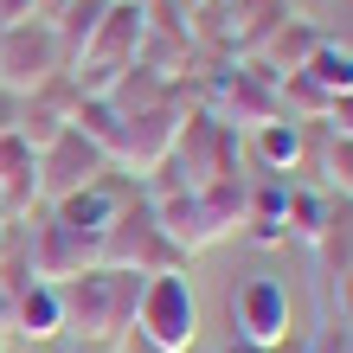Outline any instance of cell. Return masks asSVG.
<instances>
[{
    "instance_id": "cell-5",
    "label": "cell",
    "mask_w": 353,
    "mask_h": 353,
    "mask_svg": "<svg viewBox=\"0 0 353 353\" xmlns=\"http://www.w3.org/2000/svg\"><path fill=\"white\" fill-rule=\"evenodd\" d=\"M225 308H232V334L238 341H283L289 334V283L270 276V270H251V276L232 283V296H225Z\"/></svg>"
},
{
    "instance_id": "cell-9",
    "label": "cell",
    "mask_w": 353,
    "mask_h": 353,
    "mask_svg": "<svg viewBox=\"0 0 353 353\" xmlns=\"http://www.w3.org/2000/svg\"><path fill=\"white\" fill-rule=\"evenodd\" d=\"M7 334L19 341H32V347H46L65 334V302H58V283H26V289H13V327Z\"/></svg>"
},
{
    "instance_id": "cell-8",
    "label": "cell",
    "mask_w": 353,
    "mask_h": 353,
    "mask_svg": "<svg viewBox=\"0 0 353 353\" xmlns=\"http://www.w3.org/2000/svg\"><path fill=\"white\" fill-rule=\"evenodd\" d=\"M116 212H122V199H116L103 180H97V186H77V193H65V199H52V219L65 225L77 244H90V251L103 244V232L116 225Z\"/></svg>"
},
{
    "instance_id": "cell-6",
    "label": "cell",
    "mask_w": 353,
    "mask_h": 353,
    "mask_svg": "<svg viewBox=\"0 0 353 353\" xmlns=\"http://www.w3.org/2000/svg\"><path fill=\"white\" fill-rule=\"evenodd\" d=\"M103 174H110V154L97 141H84L77 129H65L52 148H39V199H65L77 186H97Z\"/></svg>"
},
{
    "instance_id": "cell-14",
    "label": "cell",
    "mask_w": 353,
    "mask_h": 353,
    "mask_svg": "<svg viewBox=\"0 0 353 353\" xmlns=\"http://www.w3.org/2000/svg\"><path fill=\"white\" fill-rule=\"evenodd\" d=\"M327 212H334V193H308V186H289V205H283V238H302L315 244Z\"/></svg>"
},
{
    "instance_id": "cell-1",
    "label": "cell",
    "mask_w": 353,
    "mask_h": 353,
    "mask_svg": "<svg viewBox=\"0 0 353 353\" xmlns=\"http://www.w3.org/2000/svg\"><path fill=\"white\" fill-rule=\"evenodd\" d=\"M135 296H141V270H116V263H84L58 283L65 302V327L77 341H103L116 347L135 321Z\"/></svg>"
},
{
    "instance_id": "cell-15",
    "label": "cell",
    "mask_w": 353,
    "mask_h": 353,
    "mask_svg": "<svg viewBox=\"0 0 353 353\" xmlns=\"http://www.w3.org/2000/svg\"><path fill=\"white\" fill-rule=\"evenodd\" d=\"M315 251H321V263H327V276H341V270H353V212H327V225H321V238H315Z\"/></svg>"
},
{
    "instance_id": "cell-11",
    "label": "cell",
    "mask_w": 353,
    "mask_h": 353,
    "mask_svg": "<svg viewBox=\"0 0 353 353\" xmlns=\"http://www.w3.org/2000/svg\"><path fill=\"white\" fill-rule=\"evenodd\" d=\"M302 77H308L327 103L347 97V90H353V39H327V32H321V46L302 58Z\"/></svg>"
},
{
    "instance_id": "cell-18",
    "label": "cell",
    "mask_w": 353,
    "mask_h": 353,
    "mask_svg": "<svg viewBox=\"0 0 353 353\" xmlns=\"http://www.w3.org/2000/svg\"><path fill=\"white\" fill-rule=\"evenodd\" d=\"M321 122H327V135H347V141H353V90L327 103V116H321Z\"/></svg>"
},
{
    "instance_id": "cell-10",
    "label": "cell",
    "mask_w": 353,
    "mask_h": 353,
    "mask_svg": "<svg viewBox=\"0 0 353 353\" xmlns=\"http://www.w3.org/2000/svg\"><path fill=\"white\" fill-rule=\"evenodd\" d=\"M39 199V148L32 141L0 135V212H26V205Z\"/></svg>"
},
{
    "instance_id": "cell-19",
    "label": "cell",
    "mask_w": 353,
    "mask_h": 353,
    "mask_svg": "<svg viewBox=\"0 0 353 353\" xmlns=\"http://www.w3.org/2000/svg\"><path fill=\"white\" fill-rule=\"evenodd\" d=\"M19 19H46L39 0H0V26H19Z\"/></svg>"
},
{
    "instance_id": "cell-16",
    "label": "cell",
    "mask_w": 353,
    "mask_h": 353,
    "mask_svg": "<svg viewBox=\"0 0 353 353\" xmlns=\"http://www.w3.org/2000/svg\"><path fill=\"white\" fill-rule=\"evenodd\" d=\"M327 180L353 199V141L347 135H327Z\"/></svg>"
},
{
    "instance_id": "cell-26",
    "label": "cell",
    "mask_w": 353,
    "mask_h": 353,
    "mask_svg": "<svg viewBox=\"0 0 353 353\" xmlns=\"http://www.w3.org/2000/svg\"><path fill=\"white\" fill-rule=\"evenodd\" d=\"M58 353H110L103 341H71V347H58Z\"/></svg>"
},
{
    "instance_id": "cell-12",
    "label": "cell",
    "mask_w": 353,
    "mask_h": 353,
    "mask_svg": "<svg viewBox=\"0 0 353 353\" xmlns=\"http://www.w3.org/2000/svg\"><path fill=\"white\" fill-rule=\"evenodd\" d=\"M251 154L263 161L270 174H289L302 161V122L296 116H270V122H257L251 129Z\"/></svg>"
},
{
    "instance_id": "cell-22",
    "label": "cell",
    "mask_w": 353,
    "mask_h": 353,
    "mask_svg": "<svg viewBox=\"0 0 353 353\" xmlns=\"http://www.w3.org/2000/svg\"><path fill=\"white\" fill-rule=\"evenodd\" d=\"M13 244H19V225H13V212H0V263H7Z\"/></svg>"
},
{
    "instance_id": "cell-25",
    "label": "cell",
    "mask_w": 353,
    "mask_h": 353,
    "mask_svg": "<svg viewBox=\"0 0 353 353\" xmlns=\"http://www.w3.org/2000/svg\"><path fill=\"white\" fill-rule=\"evenodd\" d=\"M219 353H270V347H257V341H238V334H232V341H225Z\"/></svg>"
},
{
    "instance_id": "cell-4",
    "label": "cell",
    "mask_w": 353,
    "mask_h": 353,
    "mask_svg": "<svg viewBox=\"0 0 353 353\" xmlns=\"http://www.w3.org/2000/svg\"><path fill=\"white\" fill-rule=\"evenodd\" d=\"M71 58L65 46H58V32H52V19H19V26H0V84L19 90V97H32L46 77H58Z\"/></svg>"
},
{
    "instance_id": "cell-27",
    "label": "cell",
    "mask_w": 353,
    "mask_h": 353,
    "mask_svg": "<svg viewBox=\"0 0 353 353\" xmlns=\"http://www.w3.org/2000/svg\"><path fill=\"white\" fill-rule=\"evenodd\" d=\"M186 353H219V347H186Z\"/></svg>"
},
{
    "instance_id": "cell-13",
    "label": "cell",
    "mask_w": 353,
    "mask_h": 353,
    "mask_svg": "<svg viewBox=\"0 0 353 353\" xmlns=\"http://www.w3.org/2000/svg\"><path fill=\"white\" fill-rule=\"evenodd\" d=\"M103 13H110V0H58L52 7V32H58V46H65V58H77L90 46V32L103 26Z\"/></svg>"
},
{
    "instance_id": "cell-20",
    "label": "cell",
    "mask_w": 353,
    "mask_h": 353,
    "mask_svg": "<svg viewBox=\"0 0 353 353\" xmlns=\"http://www.w3.org/2000/svg\"><path fill=\"white\" fill-rule=\"evenodd\" d=\"M19 110H26V97L0 84V135H13V129H19Z\"/></svg>"
},
{
    "instance_id": "cell-17",
    "label": "cell",
    "mask_w": 353,
    "mask_h": 353,
    "mask_svg": "<svg viewBox=\"0 0 353 353\" xmlns=\"http://www.w3.org/2000/svg\"><path fill=\"white\" fill-rule=\"evenodd\" d=\"M308 341V353H353V327L347 321H321L315 334H302Z\"/></svg>"
},
{
    "instance_id": "cell-2",
    "label": "cell",
    "mask_w": 353,
    "mask_h": 353,
    "mask_svg": "<svg viewBox=\"0 0 353 353\" xmlns=\"http://www.w3.org/2000/svg\"><path fill=\"white\" fill-rule=\"evenodd\" d=\"M129 327L154 353L199 347V296H193V276H186V270H154V276H141V296H135V321Z\"/></svg>"
},
{
    "instance_id": "cell-24",
    "label": "cell",
    "mask_w": 353,
    "mask_h": 353,
    "mask_svg": "<svg viewBox=\"0 0 353 353\" xmlns=\"http://www.w3.org/2000/svg\"><path fill=\"white\" fill-rule=\"evenodd\" d=\"M7 327H13V289L0 283V334H7Z\"/></svg>"
},
{
    "instance_id": "cell-7",
    "label": "cell",
    "mask_w": 353,
    "mask_h": 353,
    "mask_svg": "<svg viewBox=\"0 0 353 353\" xmlns=\"http://www.w3.org/2000/svg\"><path fill=\"white\" fill-rule=\"evenodd\" d=\"M180 103H154V110H135L129 116V135H122V161L129 168H161V161L174 154V135H180Z\"/></svg>"
},
{
    "instance_id": "cell-3",
    "label": "cell",
    "mask_w": 353,
    "mask_h": 353,
    "mask_svg": "<svg viewBox=\"0 0 353 353\" xmlns=\"http://www.w3.org/2000/svg\"><path fill=\"white\" fill-rule=\"evenodd\" d=\"M97 263H116V270H141V276H154V270H180L186 257L168 244V232L154 225V205H129V199H122L116 225H110L103 244H97Z\"/></svg>"
},
{
    "instance_id": "cell-21",
    "label": "cell",
    "mask_w": 353,
    "mask_h": 353,
    "mask_svg": "<svg viewBox=\"0 0 353 353\" xmlns=\"http://www.w3.org/2000/svg\"><path fill=\"white\" fill-rule=\"evenodd\" d=\"M334 283H341V321L353 327V270H341V276H334Z\"/></svg>"
},
{
    "instance_id": "cell-23",
    "label": "cell",
    "mask_w": 353,
    "mask_h": 353,
    "mask_svg": "<svg viewBox=\"0 0 353 353\" xmlns=\"http://www.w3.org/2000/svg\"><path fill=\"white\" fill-rule=\"evenodd\" d=\"M270 353H308V341L296 334V327H289V334H283V341H270Z\"/></svg>"
}]
</instances>
